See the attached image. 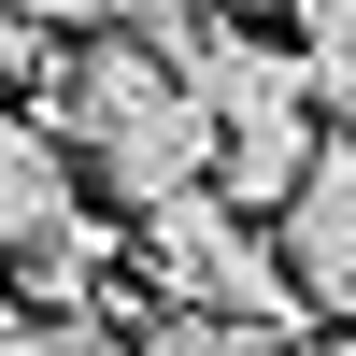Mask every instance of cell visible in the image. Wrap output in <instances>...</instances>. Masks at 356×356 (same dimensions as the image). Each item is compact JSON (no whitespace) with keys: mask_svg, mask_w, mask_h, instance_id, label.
Listing matches in <instances>:
<instances>
[{"mask_svg":"<svg viewBox=\"0 0 356 356\" xmlns=\"http://www.w3.org/2000/svg\"><path fill=\"white\" fill-rule=\"evenodd\" d=\"M143 285H157V314H228V328H285V342L314 314L300 271H285V243H257V214H228L214 186L143 214Z\"/></svg>","mask_w":356,"mask_h":356,"instance_id":"2","label":"cell"},{"mask_svg":"<svg viewBox=\"0 0 356 356\" xmlns=\"http://www.w3.org/2000/svg\"><path fill=\"white\" fill-rule=\"evenodd\" d=\"M285 43L314 72V114H342L356 100V0H285Z\"/></svg>","mask_w":356,"mask_h":356,"instance_id":"5","label":"cell"},{"mask_svg":"<svg viewBox=\"0 0 356 356\" xmlns=\"http://www.w3.org/2000/svg\"><path fill=\"white\" fill-rule=\"evenodd\" d=\"M0 72H15V100H29V114H72L86 43H72V29H43V15H15V29H0Z\"/></svg>","mask_w":356,"mask_h":356,"instance_id":"6","label":"cell"},{"mask_svg":"<svg viewBox=\"0 0 356 356\" xmlns=\"http://www.w3.org/2000/svg\"><path fill=\"white\" fill-rule=\"evenodd\" d=\"M285 271H300V300H314V314H342V328H356V129L328 143L314 200L285 214Z\"/></svg>","mask_w":356,"mask_h":356,"instance_id":"3","label":"cell"},{"mask_svg":"<svg viewBox=\"0 0 356 356\" xmlns=\"http://www.w3.org/2000/svg\"><path fill=\"white\" fill-rule=\"evenodd\" d=\"M143 356H314V342H285V328H228V314H157Z\"/></svg>","mask_w":356,"mask_h":356,"instance_id":"7","label":"cell"},{"mask_svg":"<svg viewBox=\"0 0 356 356\" xmlns=\"http://www.w3.org/2000/svg\"><path fill=\"white\" fill-rule=\"evenodd\" d=\"M72 157H86V186L114 200V214H171V200H200L214 186V157H228V129L200 114V86L171 72L157 43H86V72H72Z\"/></svg>","mask_w":356,"mask_h":356,"instance_id":"1","label":"cell"},{"mask_svg":"<svg viewBox=\"0 0 356 356\" xmlns=\"http://www.w3.org/2000/svg\"><path fill=\"white\" fill-rule=\"evenodd\" d=\"M0 356H143L129 328H114V314H15V342Z\"/></svg>","mask_w":356,"mask_h":356,"instance_id":"8","label":"cell"},{"mask_svg":"<svg viewBox=\"0 0 356 356\" xmlns=\"http://www.w3.org/2000/svg\"><path fill=\"white\" fill-rule=\"evenodd\" d=\"M314 171H328V129H314V114H271V129H228L214 200H228V214H300Z\"/></svg>","mask_w":356,"mask_h":356,"instance_id":"4","label":"cell"}]
</instances>
